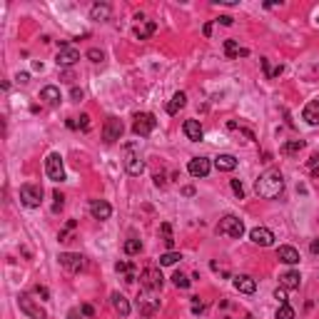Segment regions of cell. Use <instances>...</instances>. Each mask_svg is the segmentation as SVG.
<instances>
[{
    "mask_svg": "<svg viewBox=\"0 0 319 319\" xmlns=\"http://www.w3.org/2000/svg\"><path fill=\"white\" fill-rule=\"evenodd\" d=\"M284 189V177L279 170H267L265 175H260V180L254 182V192H257L262 200H274L282 195Z\"/></svg>",
    "mask_w": 319,
    "mask_h": 319,
    "instance_id": "6da1fadb",
    "label": "cell"
},
{
    "mask_svg": "<svg viewBox=\"0 0 319 319\" xmlns=\"http://www.w3.org/2000/svg\"><path fill=\"white\" fill-rule=\"evenodd\" d=\"M217 234H225V237H234V239H239V237L244 234V225H242V220H239V217L227 215V217H222V220H220V225H217Z\"/></svg>",
    "mask_w": 319,
    "mask_h": 319,
    "instance_id": "7a4b0ae2",
    "label": "cell"
},
{
    "mask_svg": "<svg viewBox=\"0 0 319 319\" xmlns=\"http://www.w3.org/2000/svg\"><path fill=\"white\" fill-rule=\"evenodd\" d=\"M155 125H157V120H155L152 112H140V115H135L133 133H135L137 137H147V135L155 130Z\"/></svg>",
    "mask_w": 319,
    "mask_h": 319,
    "instance_id": "3957f363",
    "label": "cell"
},
{
    "mask_svg": "<svg viewBox=\"0 0 319 319\" xmlns=\"http://www.w3.org/2000/svg\"><path fill=\"white\" fill-rule=\"evenodd\" d=\"M45 172L52 182H62L65 180V167H62V157L57 152H50L45 160Z\"/></svg>",
    "mask_w": 319,
    "mask_h": 319,
    "instance_id": "277c9868",
    "label": "cell"
},
{
    "mask_svg": "<svg viewBox=\"0 0 319 319\" xmlns=\"http://www.w3.org/2000/svg\"><path fill=\"white\" fill-rule=\"evenodd\" d=\"M122 133H125L122 120H117V117H107V120H105V127H102V140H105L107 145L117 142V140L122 137Z\"/></svg>",
    "mask_w": 319,
    "mask_h": 319,
    "instance_id": "5b68a950",
    "label": "cell"
},
{
    "mask_svg": "<svg viewBox=\"0 0 319 319\" xmlns=\"http://www.w3.org/2000/svg\"><path fill=\"white\" fill-rule=\"evenodd\" d=\"M20 200L25 207H40L43 202V187L40 184H23L20 187Z\"/></svg>",
    "mask_w": 319,
    "mask_h": 319,
    "instance_id": "8992f818",
    "label": "cell"
},
{
    "mask_svg": "<svg viewBox=\"0 0 319 319\" xmlns=\"http://www.w3.org/2000/svg\"><path fill=\"white\" fill-rule=\"evenodd\" d=\"M78 60H80L78 47H73V45H68V43H62V45H60L57 57H55V62H57L60 68H70V65H75Z\"/></svg>",
    "mask_w": 319,
    "mask_h": 319,
    "instance_id": "52a82bcc",
    "label": "cell"
},
{
    "mask_svg": "<svg viewBox=\"0 0 319 319\" xmlns=\"http://www.w3.org/2000/svg\"><path fill=\"white\" fill-rule=\"evenodd\" d=\"M57 260H60V265L65 267L68 272H75L78 274V272L85 270V257H83V254H78V252H62Z\"/></svg>",
    "mask_w": 319,
    "mask_h": 319,
    "instance_id": "ba28073f",
    "label": "cell"
},
{
    "mask_svg": "<svg viewBox=\"0 0 319 319\" xmlns=\"http://www.w3.org/2000/svg\"><path fill=\"white\" fill-rule=\"evenodd\" d=\"M125 170L130 172V175H142L145 172V162L135 155V147L133 145H125Z\"/></svg>",
    "mask_w": 319,
    "mask_h": 319,
    "instance_id": "9c48e42d",
    "label": "cell"
},
{
    "mask_svg": "<svg viewBox=\"0 0 319 319\" xmlns=\"http://www.w3.org/2000/svg\"><path fill=\"white\" fill-rule=\"evenodd\" d=\"M18 304H20V309H23L30 319H47L45 309H43L40 304H35V299H30L28 294H20V297H18Z\"/></svg>",
    "mask_w": 319,
    "mask_h": 319,
    "instance_id": "30bf717a",
    "label": "cell"
},
{
    "mask_svg": "<svg viewBox=\"0 0 319 319\" xmlns=\"http://www.w3.org/2000/svg\"><path fill=\"white\" fill-rule=\"evenodd\" d=\"M140 279H142V287L150 289V292L162 289V272H160L157 267H147V270L140 274Z\"/></svg>",
    "mask_w": 319,
    "mask_h": 319,
    "instance_id": "8fae6325",
    "label": "cell"
},
{
    "mask_svg": "<svg viewBox=\"0 0 319 319\" xmlns=\"http://www.w3.org/2000/svg\"><path fill=\"white\" fill-rule=\"evenodd\" d=\"M249 239H252L254 244H260V247H272V244H274V232L267 229V227H254V229L249 232Z\"/></svg>",
    "mask_w": 319,
    "mask_h": 319,
    "instance_id": "7c38bea8",
    "label": "cell"
},
{
    "mask_svg": "<svg viewBox=\"0 0 319 319\" xmlns=\"http://www.w3.org/2000/svg\"><path fill=\"white\" fill-rule=\"evenodd\" d=\"M210 160L207 157H192L189 160V165H187V172L192 175V177H207L210 175Z\"/></svg>",
    "mask_w": 319,
    "mask_h": 319,
    "instance_id": "4fadbf2b",
    "label": "cell"
},
{
    "mask_svg": "<svg viewBox=\"0 0 319 319\" xmlns=\"http://www.w3.org/2000/svg\"><path fill=\"white\" fill-rule=\"evenodd\" d=\"M90 212H92L95 220H110L112 207H110L107 200H92V202H90Z\"/></svg>",
    "mask_w": 319,
    "mask_h": 319,
    "instance_id": "5bb4252c",
    "label": "cell"
},
{
    "mask_svg": "<svg viewBox=\"0 0 319 319\" xmlns=\"http://www.w3.org/2000/svg\"><path fill=\"white\" fill-rule=\"evenodd\" d=\"M182 130H184L187 140H192V142H200V140H202V125H200L197 120H184Z\"/></svg>",
    "mask_w": 319,
    "mask_h": 319,
    "instance_id": "9a60e30c",
    "label": "cell"
},
{
    "mask_svg": "<svg viewBox=\"0 0 319 319\" xmlns=\"http://www.w3.org/2000/svg\"><path fill=\"white\" fill-rule=\"evenodd\" d=\"M277 260L284 262V265H297V262H299V252H297L294 247H289V244H282V247L277 249Z\"/></svg>",
    "mask_w": 319,
    "mask_h": 319,
    "instance_id": "2e32d148",
    "label": "cell"
},
{
    "mask_svg": "<svg viewBox=\"0 0 319 319\" xmlns=\"http://www.w3.org/2000/svg\"><path fill=\"white\" fill-rule=\"evenodd\" d=\"M302 117L307 120V125H319V97L317 100H312L309 105H304V110H302Z\"/></svg>",
    "mask_w": 319,
    "mask_h": 319,
    "instance_id": "e0dca14e",
    "label": "cell"
},
{
    "mask_svg": "<svg viewBox=\"0 0 319 319\" xmlns=\"http://www.w3.org/2000/svg\"><path fill=\"white\" fill-rule=\"evenodd\" d=\"M234 289L242 292V294H254L257 282H254L252 277H247V274H239V277H234Z\"/></svg>",
    "mask_w": 319,
    "mask_h": 319,
    "instance_id": "ac0fdd59",
    "label": "cell"
},
{
    "mask_svg": "<svg viewBox=\"0 0 319 319\" xmlns=\"http://www.w3.org/2000/svg\"><path fill=\"white\" fill-rule=\"evenodd\" d=\"M110 5L107 3H95L92 8H90V20H97V23H102V20H110Z\"/></svg>",
    "mask_w": 319,
    "mask_h": 319,
    "instance_id": "d6986e66",
    "label": "cell"
},
{
    "mask_svg": "<svg viewBox=\"0 0 319 319\" xmlns=\"http://www.w3.org/2000/svg\"><path fill=\"white\" fill-rule=\"evenodd\" d=\"M215 167H217L220 172H232V170L237 167V157H234V155H217V157H215Z\"/></svg>",
    "mask_w": 319,
    "mask_h": 319,
    "instance_id": "ffe728a7",
    "label": "cell"
},
{
    "mask_svg": "<svg viewBox=\"0 0 319 319\" xmlns=\"http://www.w3.org/2000/svg\"><path fill=\"white\" fill-rule=\"evenodd\" d=\"M279 284H282V289H299V284H302V277H299V272H284L282 277H279Z\"/></svg>",
    "mask_w": 319,
    "mask_h": 319,
    "instance_id": "44dd1931",
    "label": "cell"
},
{
    "mask_svg": "<svg viewBox=\"0 0 319 319\" xmlns=\"http://www.w3.org/2000/svg\"><path fill=\"white\" fill-rule=\"evenodd\" d=\"M110 302H112V307H115V312H120L122 317H127L130 314V302H127L120 292H112V297H110Z\"/></svg>",
    "mask_w": 319,
    "mask_h": 319,
    "instance_id": "7402d4cb",
    "label": "cell"
},
{
    "mask_svg": "<svg viewBox=\"0 0 319 319\" xmlns=\"http://www.w3.org/2000/svg\"><path fill=\"white\" fill-rule=\"evenodd\" d=\"M40 100H43L45 105H57V102H60V90H57L55 85H47V88L40 90Z\"/></svg>",
    "mask_w": 319,
    "mask_h": 319,
    "instance_id": "603a6c76",
    "label": "cell"
},
{
    "mask_svg": "<svg viewBox=\"0 0 319 319\" xmlns=\"http://www.w3.org/2000/svg\"><path fill=\"white\" fill-rule=\"evenodd\" d=\"M184 105H187V95H184V92H175V97L167 102V112H170V115H177Z\"/></svg>",
    "mask_w": 319,
    "mask_h": 319,
    "instance_id": "cb8c5ba5",
    "label": "cell"
},
{
    "mask_svg": "<svg viewBox=\"0 0 319 319\" xmlns=\"http://www.w3.org/2000/svg\"><path fill=\"white\" fill-rule=\"evenodd\" d=\"M155 30H157V23H155V20H147V23H145L142 28H140V25L135 28V35H137L140 40H147V38H150V35H152Z\"/></svg>",
    "mask_w": 319,
    "mask_h": 319,
    "instance_id": "d4e9b609",
    "label": "cell"
},
{
    "mask_svg": "<svg viewBox=\"0 0 319 319\" xmlns=\"http://www.w3.org/2000/svg\"><path fill=\"white\" fill-rule=\"evenodd\" d=\"M299 150H304V140H289V142L282 145V155H287V157L297 155Z\"/></svg>",
    "mask_w": 319,
    "mask_h": 319,
    "instance_id": "484cf974",
    "label": "cell"
},
{
    "mask_svg": "<svg viewBox=\"0 0 319 319\" xmlns=\"http://www.w3.org/2000/svg\"><path fill=\"white\" fill-rule=\"evenodd\" d=\"M225 52H227L229 60L237 57V55H249V50H239V45H237L234 40H225Z\"/></svg>",
    "mask_w": 319,
    "mask_h": 319,
    "instance_id": "4316f807",
    "label": "cell"
},
{
    "mask_svg": "<svg viewBox=\"0 0 319 319\" xmlns=\"http://www.w3.org/2000/svg\"><path fill=\"white\" fill-rule=\"evenodd\" d=\"M137 307H140V314L152 317V314L157 312V307H160V299H155V302H145V299H140V302H137Z\"/></svg>",
    "mask_w": 319,
    "mask_h": 319,
    "instance_id": "83f0119b",
    "label": "cell"
},
{
    "mask_svg": "<svg viewBox=\"0 0 319 319\" xmlns=\"http://www.w3.org/2000/svg\"><path fill=\"white\" fill-rule=\"evenodd\" d=\"M122 249H125V254H130V257H133V254H140L142 252V242L140 239H127Z\"/></svg>",
    "mask_w": 319,
    "mask_h": 319,
    "instance_id": "f1b7e54d",
    "label": "cell"
},
{
    "mask_svg": "<svg viewBox=\"0 0 319 319\" xmlns=\"http://www.w3.org/2000/svg\"><path fill=\"white\" fill-rule=\"evenodd\" d=\"M177 260H182L180 252H167V254H162V257H160V267H172Z\"/></svg>",
    "mask_w": 319,
    "mask_h": 319,
    "instance_id": "f546056e",
    "label": "cell"
},
{
    "mask_svg": "<svg viewBox=\"0 0 319 319\" xmlns=\"http://www.w3.org/2000/svg\"><path fill=\"white\" fill-rule=\"evenodd\" d=\"M277 319H294V309L289 304H279L277 309Z\"/></svg>",
    "mask_w": 319,
    "mask_h": 319,
    "instance_id": "4dcf8cb0",
    "label": "cell"
},
{
    "mask_svg": "<svg viewBox=\"0 0 319 319\" xmlns=\"http://www.w3.org/2000/svg\"><path fill=\"white\" fill-rule=\"evenodd\" d=\"M160 229H162V234H165V244H167V249L172 252L175 239H172V229H170V225H167V222H162V227H160Z\"/></svg>",
    "mask_w": 319,
    "mask_h": 319,
    "instance_id": "1f68e13d",
    "label": "cell"
},
{
    "mask_svg": "<svg viewBox=\"0 0 319 319\" xmlns=\"http://www.w3.org/2000/svg\"><path fill=\"white\" fill-rule=\"evenodd\" d=\"M172 282H175V287H180V289H187V287H189V279H187L182 272H175V274H172Z\"/></svg>",
    "mask_w": 319,
    "mask_h": 319,
    "instance_id": "d6a6232c",
    "label": "cell"
},
{
    "mask_svg": "<svg viewBox=\"0 0 319 319\" xmlns=\"http://www.w3.org/2000/svg\"><path fill=\"white\" fill-rule=\"evenodd\" d=\"M229 184H232V192H234L239 200H244V187H242V182H239V180H232Z\"/></svg>",
    "mask_w": 319,
    "mask_h": 319,
    "instance_id": "836d02e7",
    "label": "cell"
},
{
    "mask_svg": "<svg viewBox=\"0 0 319 319\" xmlns=\"http://www.w3.org/2000/svg\"><path fill=\"white\" fill-rule=\"evenodd\" d=\"M88 57H90L92 62H102V60H105V52L97 50V47H92V50H88Z\"/></svg>",
    "mask_w": 319,
    "mask_h": 319,
    "instance_id": "e575fe53",
    "label": "cell"
},
{
    "mask_svg": "<svg viewBox=\"0 0 319 319\" xmlns=\"http://www.w3.org/2000/svg\"><path fill=\"white\" fill-rule=\"evenodd\" d=\"M62 205H65V197H62L60 192H55V205H52V212H60Z\"/></svg>",
    "mask_w": 319,
    "mask_h": 319,
    "instance_id": "d590c367",
    "label": "cell"
},
{
    "mask_svg": "<svg viewBox=\"0 0 319 319\" xmlns=\"http://www.w3.org/2000/svg\"><path fill=\"white\" fill-rule=\"evenodd\" d=\"M35 294H38L43 302H45V299H50V292H47V287H43V284H38V287H35Z\"/></svg>",
    "mask_w": 319,
    "mask_h": 319,
    "instance_id": "8d00e7d4",
    "label": "cell"
},
{
    "mask_svg": "<svg viewBox=\"0 0 319 319\" xmlns=\"http://www.w3.org/2000/svg\"><path fill=\"white\" fill-rule=\"evenodd\" d=\"M274 297H277V302H279V304H287V289H277V292H274Z\"/></svg>",
    "mask_w": 319,
    "mask_h": 319,
    "instance_id": "74e56055",
    "label": "cell"
},
{
    "mask_svg": "<svg viewBox=\"0 0 319 319\" xmlns=\"http://www.w3.org/2000/svg\"><path fill=\"white\" fill-rule=\"evenodd\" d=\"M202 309H205V307H202V302L195 297V299H192V314H202Z\"/></svg>",
    "mask_w": 319,
    "mask_h": 319,
    "instance_id": "f35d334b",
    "label": "cell"
},
{
    "mask_svg": "<svg viewBox=\"0 0 319 319\" xmlns=\"http://www.w3.org/2000/svg\"><path fill=\"white\" fill-rule=\"evenodd\" d=\"M80 127H83L85 133L90 130V115H80Z\"/></svg>",
    "mask_w": 319,
    "mask_h": 319,
    "instance_id": "ab89813d",
    "label": "cell"
},
{
    "mask_svg": "<svg viewBox=\"0 0 319 319\" xmlns=\"http://www.w3.org/2000/svg\"><path fill=\"white\" fill-rule=\"evenodd\" d=\"M70 97H73L75 102H80V100H83V90H80V88H73V92H70Z\"/></svg>",
    "mask_w": 319,
    "mask_h": 319,
    "instance_id": "60d3db41",
    "label": "cell"
},
{
    "mask_svg": "<svg viewBox=\"0 0 319 319\" xmlns=\"http://www.w3.org/2000/svg\"><path fill=\"white\" fill-rule=\"evenodd\" d=\"M80 312H83L85 317H92V314H95V309H92V304H83V307H80Z\"/></svg>",
    "mask_w": 319,
    "mask_h": 319,
    "instance_id": "b9f144b4",
    "label": "cell"
},
{
    "mask_svg": "<svg viewBox=\"0 0 319 319\" xmlns=\"http://www.w3.org/2000/svg\"><path fill=\"white\" fill-rule=\"evenodd\" d=\"M237 130H239V133H242L247 140H254V133H252V130H247V127H237Z\"/></svg>",
    "mask_w": 319,
    "mask_h": 319,
    "instance_id": "7bdbcfd3",
    "label": "cell"
},
{
    "mask_svg": "<svg viewBox=\"0 0 319 319\" xmlns=\"http://www.w3.org/2000/svg\"><path fill=\"white\" fill-rule=\"evenodd\" d=\"M262 68H265L267 78H272V68H270V60H267V57H262Z\"/></svg>",
    "mask_w": 319,
    "mask_h": 319,
    "instance_id": "ee69618b",
    "label": "cell"
},
{
    "mask_svg": "<svg viewBox=\"0 0 319 319\" xmlns=\"http://www.w3.org/2000/svg\"><path fill=\"white\" fill-rule=\"evenodd\" d=\"M28 80H30V75H28V73H18V83H20V85H25Z\"/></svg>",
    "mask_w": 319,
    "mask_h": 319,
    "instance_id": "f6af8a7d",
    "label": "cell"
},
{
    "mask_svg": "<svg viewBox=\"0 0 319 319\" xmlns=\"http://www.w3.org/2000/svg\"><path fill=\"white\" fill-rule=\"evenodd\" d=\"M309 249H312V254H319V239H312Z\"/></svg>",
    "mask_w": 319,
    "mask_h": 319,
    "instance_id": "bcb514c9",
    "label": "cell"
},
{
    "mask_svg": "<svg viewBox=\"0 0 319 319\" xmlns=\"http://www.w3.org/2000/svg\"><path fill=\"white\" fill-rule=\"evenodd\" d=\"M155 184L157 187H165V175H155Z\"/></svg>",
    "mask_w": 319,
    "mask_h": 319,
    "instance_id": "7dc6e473",
    "label": "cell"
},
{
    "mask_svg": "<svg viewBox=\"0 0 319 319\" xmlns=\"http://www.w3.org/2000/svg\"><path fill=\"white\" fill-rule=\"evenodd\" d=\"M182 195H187V197H192V195H195V187H184V189H182Z\"/></svg>",
    "mask_w": 319,
    "mask_h": 319,
    "instance_id": "c3c4849f",
    "label": "cell"
},
{
    "mask_svg": "<svg viewBox=\"0 0 319 319\" xmlns=\"http://www.w3.org/2000/svg\"><path fill=\"white\" fill-rule=\"evenodd\" d=\"M220 23H222V25H232V18H229V15H222Z\"/></svg>",
    "mask_w": 319,
    "mask_h": 319,
    "instance_id": "681fc988",
    "label": "cell"
},
{
    "mask_svg": "<svg viewBox=\"0 0 319 319\" xmlns=\"http://www.w3.org/2000/svg\"><path fill=\"white\" fill-rule=\"evenodd\" d=\"M68 319H78V312H75V309H73V312H70V314H68Z\"/></svg>",
    "mask_w": 319,
    "mask_h": 319,
    "instance_id": "f907efd6",
    "label": "cell"
},
{
    "mask_svg": "<svg viewBox=\"0 0 319 319\" xmlns=\"http://www.w3.org/2000/svg\"><path fill=\"white\" fill-rule=\"evenodd\" d=\"M244 319H254V317H252V314H244Z\"/></svg>",
    "mask_w": 319,
    "mask_h": 319,
    "instance_id": "816d5d0a",
    "label": "cell"
}]
</instances>
